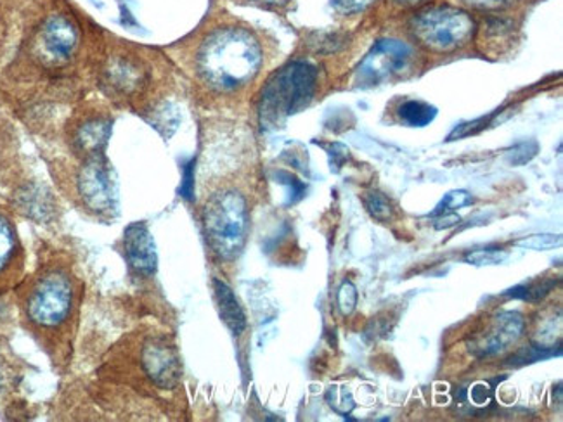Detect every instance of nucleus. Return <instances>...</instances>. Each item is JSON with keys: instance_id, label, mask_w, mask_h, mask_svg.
Returning a JSON list of instances; mask_svg holds the SVG:
<instances>
[{"instance_id": "25", "label": "nucleus", "mask_w": 563, "mask_h": 422, "mask_svg": "<svg viewBox=\"0 0 563 422\" xmlns=\"http://www.w3.org/2000/svg\"><path fill=\"white\" fill-rule=\"evenodd\" d=\"M470 402L477 407L489 406L494 400V388L489 382H475L468 391Z\"/></svg>"}, {"instance_id": "4", "label": "nucleus", "mask_w": 563, "mask_h": 422, "mask_svg": "<svg viewBox=\"0 0 563 422\" xmlns=\"http://www.w3.org/2000/svg\"><path fill=\"white\" fill-rule=\"evenodd\" d=\"M203 225L210 248L224 260H233L245 246L249 232L246 201L238 191H221L205 204Z\"/></svg>"}, {"instance_id": "10", "label": "nucleus", "mask_w": 563, "mask_h": 422, "mask_svg": "<svg viewBox=\"0 0 563 422\" xmlns=\"http://www.w3.org/2000/svg\"><path fill=\"white\" fill-rule=\"evenodd\" d=\"M523 330H526V322L519 312L505 310V312L496 313L486 333L477 334L474 342L470 343V352L481 358L499 354L503 349L519 342Z\"/></svg>"}, {"instance_id": "11", "label": "nucleus", "mask_w": 563, "mask_h": 422, "mask_svg": "<svg viewBox=\"0 0 563 422\" xmlns=\"http://www.w3.org/2000/svg\"><path fill=\"white\" fill-rule=\"evenodd\" d=\"M110 131V114L104 113V110H101V113L96 111V113L86 114L71 132V147L78 158L89 159L104 156Z\"/></svg>"}, {"instance_id": "7", "label": "nucleus", "mask_w": 563, "mask_h": 422, "mask_svg": "<svg viewBox=\"0 0 563 422\" xmlns=\"http://www.w3.org/2000/svg\"><path fill=\"white\" fill-rule=\"evenodd\" d=\"M74 307V285L63 273H49L35 282L26 300V315L41 327H56Z\"/></svg>"}, {"instance_id": "1", "label": "nucleus", "mask_w": 563, "mask_h": 422, "mask_svg": "<svg viewBox=\"0 0 563 422\" xmlns=\"http://www.w3.org/2000/svg\"><path fill=\"white\" fill-rule=\"evenodd\" d=\"M264 65L261 41L249 26L222 23L205 33L197 53L195 71L213 92L233 93L257 78Z\"/></svg>"}, {"instance_id": "23", "label": "nucleus", "mask_w": 563, "mask_h": 422, "mask_svg": "<svg viewBox=\"0 0 563 422\" xmlns=\"http://www.w3.org/2000/svg\"><path fill=\"white\" fill-rule=\"evenodd\" d=\"M508 253L499 248L475 249V252L466 253L465 262L475 267H484V265H499L507 260Z\"/></svg>"}, {"instance_id": "31", "label": "nucleus", "mask_w": 563, "mask_h": 422, "mask_svg": "<svg viewBox=\"0 0 563 422\" xmlns=\"http://www.w3.org/2000/svg\"><path fill=\"white\" fill-rule=\"evenodd\" d=\"M396 2L400 5H418L423 4L424 0H396Z\"/></svg>"}, {"instance_id": "20", "label": "nucleus", "mask_w": 563, "mask_h": 422, "mask_svg": "<svg viewBox=\"0 0 563 422\" xmlns=\"http://www.w3.org/2000/svg\"><path fill=\"white\" fill-rule=\"evenodd\" d=\"M363 203L364 207H366L367 213H369L373 219L380 220V222H387V220L393 219V204H390V201H388L382 192H364Z\"/></svg>"}, {"instance_id": "3", "label": "nucleus", "mask_w": 563, "mask_h": 422, "mask_svg": "<svg viewBox=\"0 0 563 422\" xmlns=\"http://www.w3.org/2000/svg\"><path fill=\"white\" fill-rule=\"evenodd\" d=\"M107 53L101 57L99 84L107 98L117 102H137L146 92L152 69L146 57L140 54V47L128 44V41H114L104 45Z\"/></svg>"}, {"instance_id": "28", "label": "nucleus", "mask_w": 563, "mask_h": 422, "mask_svg": "<svg viewBox=\"0 0 563 422\" xmlns=\"http://www.w3.org/2000/svg\"><path fill=\"white\" fill-rule=\"evenodd\" d=\"M462 2L475 9H498L510 4L514 0H462Z\"/></svg>"}, {"instance_id": "30", "label": "nucleus", "mask_w": 563, "mask_h": 422, "mask_svg": "<svg viewBox=\"0 0 563 422\" xmlns=\"http://www.w3.org/2000/svg\"><path fill=\"white\" fill-rule=\"evenodd\" d=\"M252 4L261 5V8L267 9H282L285 8L290 0H249Z\"/></svg>"}, {"instance_id": "5", "label": "nucleus", "mask_w": 563, "mask_h": 422, "mask_svg": "<svg viewBox=\"0 0 563 422\" xmlns=\"http://www.w3.org/2000/svg\"><path fill=\"white\" fill-rule=\"evenodd\" d=\"M84 30L80 21L66 9H56L42 20L33 35L32 56L44 68L70 65L82 47Z\"/></svg>"}, {"instance_id": "2", "label": "nucleus", "mask_w": 563, "mask_h": 422, "mask_svg": "<svg viewBox=\"0 0 563 422\" xmlns=\"http://www.w3.org/2000/svg\"><path fill=\"white\" fill-rule=\"evenodd\" d=\"M318 68L307 62H294L279 69L261 96V120L273 126L302 110L314 98Z\"/></svg>"}, {"instance_id": "16", "label": "nucleus", "mask_w": 563, "mask_h": 422, "mask_svg": "<svg viewBox=\"0 0 563 422\" xmlns=\"http://www.w3.org/2000/svg\"><path fill=\"white\" fill-rule=\"evenodd\" d=\"M400 122L408 126H427L435 120L437 110L429 102L406 101L399 106Z\"/></svg>"}, {"instance_id": "21", "label": "nucleus", "mask_w": 563, "mask_h": 422, "mask_svg": "<svg viewBox=\"0 0 563 422\" xmlns=\"http://www.w3.org/2000/svg\"><path fill=\"white\" fill-rule=\"evenodd\" d=\"M474 198L472 195L466 191H451L442 198L441 203L437 204L435 210L430 213L432 219L435 216L448 215V213H454L456 210H462V208L468 207L472 204Z\"/></svg>"}, {"instance_id": "26", "label": "nucleus", "mask_w": 563, "mask_h": 422, "mask_svg": "<svg viewBox=\"0 0 563 422\" xmlns=\"http://www.w3.org/2000/svg\"><path fill=\"white\" fill-rule=\"evenodd\" d=\"M373 0H331V5L342 14L363 13L367 5H372Z\"/></svg>"}, {"instance_id": "17", "label": "nucleus", "mask_w": 563, "mask_h": 422, "mask_svg": "<svg viewBox=\"0 0 563 422\" xmlns=\"http://www.w3.org/2000/svg\"><path fill=\"white\" fill-rule=\"evenodd\" d=\"M562 355V346H544V345H532L523 346L517 354L511 355L505 364L510 367H522L527 364H534L539 360H548V358L560 357Z\"/></svg>"}, {"instance_id": "8", "label": "nucleus", "mask_w": 563, "mask_h": 422, "mask_svg": "<svg viewBox=\"0 0 563 422\" xmlns=\"http://www.w3.org/2000/svg\"><path fill=\"white\" fill-rule=\"evenodd\" d=\"M412 49L406 42L384 38L376 42L355 71L360 87L380 86L384 81L402 74L411 65Z\"/></svg>"}, {"instance_id": "22", "label": "nucleus", "mask_w": 563, "mask_h": 422, "mask_svg": "<svg viewBox=\"0 0 563 422\" xmlns=\"http://www.w3.org/2000/svg\"><path fill=\"white\" fill-rule=\"evenodd\" d=\"M514 244L523 249L550 252V249L559 248L560 244H562V236L560 234H534V236H527L515 241Z\"/></svg>"}, {"instance_id": "14", "label": "nucleus", "mask_w": 563, "mask_h": 422, "mask_svg": "<svg viewBox=\"0 0 563 422\" xmlns=\"http://www.w3.org/2000/svg\"><path fill=\"white\" fill-rule=\"evenodd\" d=\"M213 288H216L217 309L221 313L222 321L231 330V333L240 336L246 330V316L241 309L240 301L234 297L233 289L222 280H213Z\"/></svg>"}, {"instance_id": "18", "label": "nucleus", "mask_w": 563, "mask_h": 422, "mask_svg": "<svg viewBox=\"0 0 563 422\" xmlns=\"http://www.w3.org/2000/svg\"><path fill=\"white\" fill-rule=\"evenodd\" d=\"M555 279L536 280V282H529V285H520L515 286V288L507 289V291L503 292V297L538 303V301L548 297L551 289L555 288Z\"/></svg>"}, {"instance_id": "29", "label": "nucleus", "mask_w": 563, "mask_h": 422, "mask_svg": "<svg viewBox=\"0 0 563 422\" xmlns=\"http://www.w3.org/2000/svg\"><path fill=\"white\" fill-rule=\"evenodd\" d=\"M460 216L456 213H448V215L435 216V222H433V227L437 231H442V229L454 227V225L460 224Z\"/></svg>"}, {"instance_id": "6", "label": "nucleus", "mask_w": 563, "mask_h": 422, "mask_svg": "<svg viewBox=\"0 0 563 422\" xmlns=\"http://www.w3.org/2000/svg\"><path fill=\"white\" fill-rule=\"evenodd\" d=\"M412 35L427 49L453 53L468 44L474 35V20L462 9L432 8L417 14L411 21Z\"/></svg>"}, {"instance_id": "19", "label": "nucleus", "mask_w": 563, "mask_h": 422, "mask_svg": "<svg viewBox=\"0 0 563 422\" xmlns=\"http://www.w3.org/2000/svg\"><path fill=\"white\" fill-rule=\"evenodd\" d=\"M327 400L331 409L345 419L349 418V414H351L355 407V400L352 397L351 390H349L347 386L343 385L331 386L327 393Z\"/></svg>"}, {"instance_id": "12", "label": "nucleus", "mask_w": 563, "mask_h": 422, "mask_svg": "<svg viewBox=\"0 0 563 422\" xmlns=\"http://www.w3.org/2000/svg\"><path fill=\"white\" fill-rule=\"evenodd\" d=\"M123 248H125L129 264H131L135 273L144 274V276L155 274L156 264H158L155 241H153L152 234H150V229L143 222L131 225L128 229L125 241H123Z\"/></svg>"}, {"instance_id": "24", "label": "nucleus", "mask_w": 563, "mask_h": 422, "mask_svg": "<svg viewBox=\"0 0 563 422\" xmlns=\"http://www.w3.org/2000/svg\"><path fill=\"white\" fill-rule=\"evenodd\" d=\"M336 301H339V309L343 315H351L355 310V304H357V289L352 282L345 280L342 286H340L339 295H336Z\"/></svg>"}, {"instance_id": "15", "label": "nucleus", "mask_w": 563, "mask_h": 422, "mask_svg": "<svg viewBox=\"0 0 563 422\" xmlns=\"http://www.w3.org/2000/svg\"><path fill=\"white\" fill-rule=\"evenodd\" d=\"M20 252V244H18L16 232L13 225L0 215V276L9 273V268L13 267Z\"/></svg>"}, {"instance_id": "9", "label": "nucleus", "mask_w": 563, "mask_h": 422, "mask_svg": "<svg viewBox=\"0 0 563 422\" xmlns=\"http://www.w3.org/2000/svg\"><path fill=\"white\" fill-rule=\"evenodd\" d=\"M78 195L92 211H108L113 208V182L104 156L82 159L77 175Z\"/></svg>"}, {"instance_id": "13", "label": "nucleus", "mask_w": 563, "mask_h": 422, "mask_svg": "<svg viewBox=\"0 0 563 422\" xmlns=\"http://www.w3.org/2000/svg\"><path fill=\"white\" fill-rule=\"evenodd\" d=\"M144 369L158 386L172 388L179 379V362L170 346L153 343L143 354Z\"/></svg>"}, {"instance_id": "27", "label": "nucleus", "mask_w": 563, "mask_h": 422, "mask_svg": "<svg viewBox=\"0 0 563 422\" xmlns=\"http://www.w3.org/2000/svg\"><path fill=\"white\" fill-rule=\"evenodd\" d=\"M489 120L490 116H487V119L475 120V122L463 123V125L456 126L453 134L450 135V141H456V138L475 134V132L481 131L482 126H486V123L489 122Z\"/></svg>"}]
</instances>
